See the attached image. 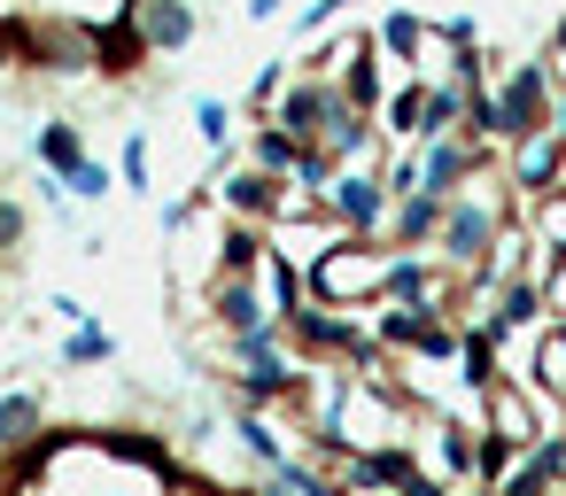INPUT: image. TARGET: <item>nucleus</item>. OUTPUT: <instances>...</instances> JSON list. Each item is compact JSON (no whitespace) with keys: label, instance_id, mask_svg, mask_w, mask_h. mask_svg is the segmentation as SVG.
<instances>
[{"label":"nucleus","instance_id":"1","mask_svg":"<svg viewBox=\"0 0 566 496\" xmlns=\"http://www.w3.org/2000/svg\"><path fill=\"white\" fill-rule=\"evenodd\" d=\"M202 17L210 0H0V86H109L125 102L156 94L202 40Z\"/></svg>","mask_w":566,"mask_h":496},{"label":"nucleus","instance_id":"2","mask_svg":"<svg viewBox=\"0 0 566 496\" xmlns=\"http://www.w3.org/2000/svg\"><path fill=\"white\" fill-rule=\"evenodd\" d=\"M48 434V395L40 388H9L0 395V457H17Z\"/></svg>","mask_w":566,"mask_h":496},{"label":"nucleus","instance_id":"3","mask_svg":"<svg viewBox=\"0 0 566 496\" xmlns=\"http://www.w3.org/2000/svg\"><path fill=\"white\" fill-rule=\"evenodd\" d=\"M233 442H241V450H249V457H256L264 473L295 457V450H287V426H280L272 411H233Z\"/></svg>","mask_w":566,"mask_h":496},{"label":"nucleus","instance_id":"4","mask_svg":"<svg viewBox=\"0 0 566 496\" xmlns=\"http://www.w3.org/2000/svg\"><path fill=\"white\" fill-rule=\"evenodd\" d=\"M117 357V341L102 334V326H78L71 341H63V365H109Z\"/></svg>","mask_w":566,"mask_h":496},{"label":"nucleus","instance_id":"5","mask_svg":"<svg viewBox=\"0 0 566 496\" xmlns=\"http://www.w3.org/2000/svg\"><path fill=\"white\" fill-rule=\"evenodd\" d=\"M396 496H458V488H450L442 473H419V465H411V473L396 481Z\"/></svg>","mask_w":566,"mask_h":496}]
</instances>
